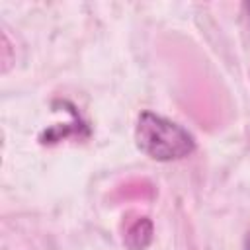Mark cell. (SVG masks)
Segmentation results:
<instances>
[{"instance_id":"obj_1","label":"cell","mask_w":250,"mask_h":250,"mask_svg":"<svg viewBox=\"0 0 250 250\" xmlns=\"http://www.w3.org/2000/svg\"><path fill=\"white\" fill-rule=\"evenodd\" d=\"M135 141L146 156L160 162L180 160L195 150V141L188 129L152 111H143L139 115Z\"/></svg>"},{"instance_id":"obj_2","label":"cell","mask_w":250,"mask_h":250,"mask_svg":"<svg viewBox=\"0 0 250 250\" xmlns=\"http://www.w3.org/2000/svg\"><path fill=\"white\" fill-rule=\"evenodd\" d=\"M152 240V223L146 217H141L125 232V244L131 250H145Z\"/></svg>"},{"instance_id":"obj_3","label":"cell","mask_w":250,"mask_h":250,"mask_svg":"<svg viewBox=\"0 0 250 250\" xmlns=\"http://www.w3.org/2000/svg\"><path fill=\"white\" fill-rule=\"evenodd\" d=\"M244 250H250V232H248L246 238H244Z\"/></svg>"}]
</instances>
